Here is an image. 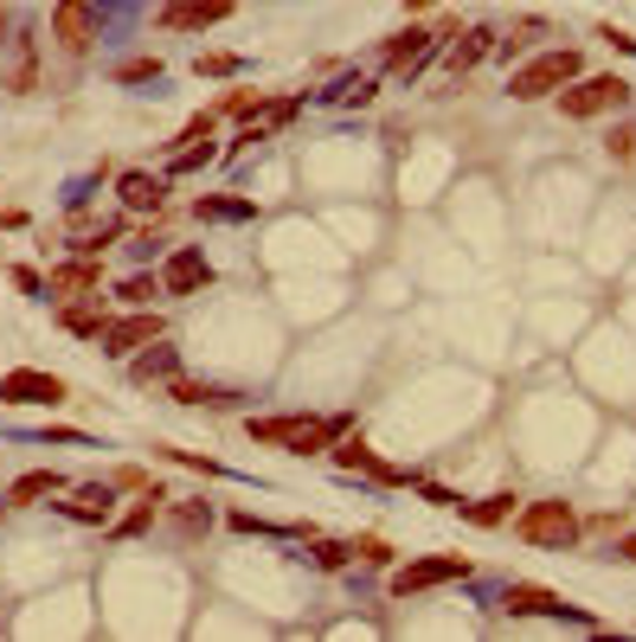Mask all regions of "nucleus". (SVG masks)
<instances>
[{
  "instance_id": "f03ea898",
  "label": "nucleus",
  "mask_w": 636,
  "mask_h": 642,
  "mask_svg": "<svg viewBox=\"0 0 636 642\" xmlns=\"http://www.w3.org/2000/svg\"><path fill=\"white\" fill-rule=\"evenodd\" d=\"M624 103H631V84H624L618 72H598V77H585V72H578V77H572V84L560 90V110L572 116V123L611 116V110H624Z\"/></svg>"
},
{
  "instance_id": "aec40b11",
  "label": "nucleus",
  "mask_w": 636,
  "mask_h": 642,
  "mask_svg": "<svg viewBox=\"0 0 636 642\" xmlns=\"http://www.w3.org/2000/svg\"><path fill=\"white\" fill-rule=\"evenodd\" d=\"M457 514H463V520H476V527H501V520H508V514H514V495H489V501H463V507H457Z\"/></svg>"
},
{
  "instance_id": "c9c22d12",
  "label": "nucleus",
  "mask_w": 636,
  "mask_h": 642,
  "mask_svg": "<svg viewBox=\"0 0 636 642\" xmlns=\"http://www.w3.org/2000/svg\"><path fill=\"white\" fill-rule=\"evenodd\" d=\"M0 39H7V7H0Z\"/></svg>"
},
{
  "instance_id": "473e14b6",
  "label": "nucleus",
  "mask_w": 636,
  "mask_h": 642,
  "mask_svg": "<svg viewBox=\"0 0 636 642\" xmlns=\"http://www.w3.org/2000/svg\"><path fill=\"white\" fill-rule=\"evenodd\" d=\"M598 39H604V46H618V52H636V39H631V33H618V26H604Z\"/></svg>"
},
{
  "instance_id": "393cba45",
  "label": "nucleus",
  "mask_w": 636,
  "mask_h": 642,
  "mask_svg": "<svg viewBox=\"0 0 636 642\" xmlns=\"http://www.w3.org/2000/svg\"><path fill=\"white\" fill-rule=\"evenodd\" d=\"M353 559H366V566H386V559H392V546H386L379 533H366V540H353Z\"/></svg>"
},
{
  "instance_id": "b1692460",
  "label": "nucleus",
  "mask_w": 636,
  "mask_h": 642,
  "mask_svg": "<svg viewBox=\"0 0 636 642\" xmlns=\"http://www.w3.org/2000/svg\"><path fill=\"white\" fill-rule=\"evenodd\" d=\"M534 39H540V20H521V26H514V33H508V39H501L495 52H508V59H514V52H527Z\"/></svg>"
},
{
  "instance_id": "5701e85b",
  "label": "nucleus",
  "mask_w": 636,
  "mask_h": 642,
  "mask_svg": "<svg viewBox=\"0 0 636 642\" xmlns=\"http://www.w3.org/2000/svg\"><path fill=\"white\" fill-rule=\"evenodd\" d=\"M353 559V546H341V540H315V566L322 571H341Z\"/></svg>"
},
{
  "instance_id": "20e7f679",
  "label": "nucleus",
  "mask_w": 636,
  "mask_h": 642,
  "mask_svg": "<svg viewBox=\"0 0 636 642\" xmlns=\"http://www.w3.org/2000/svg\"><path fill=\"white\" fill-rule=\"evenodd\" d=\"M514 527H521L527 546H553V553H565V546L578 540V514H572L565 501H527Z\"/></svg>"
},
{
  "instance_id": "c85d7f7f",
  "label": "nucleus",
  "mask_w": 636,
  "mask_h": 642,
  "mask_svg": "<svg viewBox=\"0 0 636 642\" xmlns=\"http://www.w3.org/2000/svg\"><path fill=\"white\" fill-rule=\"evenodd\" d=\"M373 97V77H348L341 90H335V103H366Z\"/></svg>"
},
{
  "instance_id": "cd10ccee",
  "label": "nucleus",
  "mask_w": 636,
  "mask_h": 642,
  "mask_svg": "<svg viewBox=\"0 0 636 642\" xmlns=\"http://www.w3.org/2000/svg\"><path fill=\"white\" fill-rule=\"evenodd\" d=\"M154 295H161L154 277H129V284H123V302H154Z\"/></svg>"
},
{
  "instance_id": "9d476101",
  "label": "nucleus",
  "mask_w": 636,
  "mask_h": 642,
  "mask_svg": "<svg viewBox=\"0 0 636 642\" xmlns=\"http://www.w3.org/2000/svg\"><path fill=\"white\" fill-rule=\"evenodd\" d=\"M52 39H59V52H90V0L52 7Z\"/></svg>"
},
{
  "instance_id": "2eb2a0df",
  "label": "nucleus",
  "mask_w": 636,
  "mask_h": 642,
  "mask_svg": "<svg viewBox=\"0 0 636 642\" xmlns=\"http://www.w3.org/2000/svg\"><path fill=\"white\" fill-rule=\"evenodd\" d=\"M59 489H65V476H59V469H26V476L7 489V507H33V501L59 495Z\"/></svg>"
},
{
  "instance_id": "bb28decb",
  "label": "nucleus",
  "mask_w": 636,
  "mask_h": 642,
  "mask_svg": "<svg viewBox=\"0 0 636 642\" xmlns=\"http://www.w3.org/2000/svg\"><path fill=\"white\" fill-rule=\"evenodd\" d=\"M251 218V206H245V200H200V218Z\"/></svg>"
},
{
  "instance_id": "423d86ee",
  "label": "nucleus",
  "mask_w": 636,
  "mask_h": 642,
  "mask_svg": "<svg viewBox=\"0 0 636 642\" xmlns=\"http://www.w3.org/2000/svg\"><path fill=\"white\" fill-rule=\"evenodd\" d=\"M59 399H71L59 373H33V366L0 373V405H59Z\"/></svg>"
},
{
  "instance_id": "39448f33",
  "label": "nucleus",
  "mask_w": 636,
  "mask_h": 642,
  "mask_svg": "<svg viewBox=\"0 0 636 642\" xmlns=\"http://www.w3.org/2000/svg\"><path fill=\"white\" fill-rule=\"evenodd\" d=\"M161 335H167V322L141 309V315H116V322H103V328H97V348H103L110 360H123V354H136V348H154Z\"/></svg>"
},
{
  "instance_id": "a878e982",
  "label": "nucleus",
  "mask_w": 636,
  "mask_h": 642,
  "mask_svg": "<svg viewBox=\"0 0 636 642\" xmlns=\"http://www.w3.org/2000/svg\"><path fill=\"white\" fill-rule=\"evenodd\" d=\"M194 72H200V77H232V72H238V59H232V52H200V65H194Z\"/></svg>"
},
{
  "instance_id": "412c9836",
  "label": "nucleus",
  "mask_w": 636,
  "mask_h": 642,
  "mask_svg": "<svg viewBox=\"0 0 636 642\" xmlns=\"http://www.w3.org/2000/svg\"><path fill=\"white\" fill-rule=\"evenodd\" d=\"M136 379L148 386V379H174V348H154V354L136 360Z\"/></svg>"
},
{
  "instance_id": "7c9ffc66",
  "label": "nucleus",
  "mask_w": 636,
  "mask_h": 642,
  "mask_svg": "<svg viewBox=\"0 0 636 642\" xmlns=\"http://www.w3.org/2000/svg\"><path fill=\"white\" fill-rule=\"evenodd\" d=\"M225 110H232V116H251V110H264V97H251V90H238V97H232Z\"/></svg>"
},
{
  "instance_id": "4468645a",
  "label": "nucleus",
  "mask_w": 636,
  "mask_h": 642,
  "mask_svg": "<svg viewBox=\"0 0 636 642\" xmlns=\"http://www.w3.org/2000/svg\"><path fill=\"white\" fill-rule=\"evenodd\" d=\"M431 46H437V39H431L424 26H406V33L386 46V65H392V72H419L424 59H431Z\"/></svg>"
},
{
  "instance_id": "9b49d317",
  "label": "nucleus",
  "mask_w": 636,
  "mask_h": 642,
  "mask_svg": "<svg viewBox=\"0 0 636 642\" xmlns=\"http://www.w3.org/2000/svg\"><path fill=\"white\" fill-rule=\"evenodd\" d=\"M103 284V264H97V257H71V264H59V270H52V295H59V302H71V295H90V289Z\"/></svg>"
},
{
  "instance_id": "f3484780",
  "label": "nucleus",
  "mask_w": 636,
  "mask_h": 642,
  "mask_svg": "<svg viewBox=\"0 0 636 642\" xmlns=\"http://www.w3.org/2000/svg\"><path fill=\"white\" fill-rule=\"evenodd\" d=\"M167 399H174V405H212V412H219V405H232L238 392H225V386H200V379H180V373H174V379H167Z\"/></svg>"
},
{
  "instance_id": "ddd939ff",
  "label": "nucleus",
  "mask_w": 636,
  "mask_h": 642,
  "mask_svg": "<svg viewBox=\"0 0 636 642\" xmlns=\"http://www.w3.org/2000/svg\"><path fill=\"white\" fill-rule=\"evenodd\" d=\"M225 13H232V0H174V7L161 13V26L194 33V26H212V20H225Z\"/></svg>"
},
{
  "instance_id": "f8f14e48",
  "label": "nucleus",
  "mask_w": 636,
  "mask_h": 642,
  "mask_svg": "<svg viewBox=\"0 0 636 642\" xmlns=\"http://www.w3.org/2000/svg\"><path fill=\"white\" fill-rule=\"evenodd\" d=\"M116 193H123V206H129V213H161V200H167L161 174H141V167H129V174L116 180Z\"/></svg>"
},
{
  "instance_id": "0eeeda50",
  "label": "nucleus",
  "mask_w": 636,
  "mask_h": 642,
  "mask_svg": "<svg viewBox=\"0 0 636 642\" xmlns=\"http://www.w3.org/2000/svg\"><path fill=\"white\" fill-rule=\"evenodd\" d=\"M450 578H470V559H463V553H444V559H412L406 571H392V597H412V591L450 584Z\"/></svg>"
},
{
  "instance_id": "f704fd0d",
  "label": "nucleus",
  "mask_w": 636,
  "mask_h": 642,
  "mask_svg": "<svg viewBox=\"0 0 636 642\" xmlns=\"http://www.w3.org/2000/svg\"><path fill=\"white\" fill-rule=\"evenodd\" d=\"M624 559H636V533H631V540H624Z\"/></svg>"
},
{
  "instance_id": "a211bd4d",
  "label": "nucleus",
  "mask_w": 636,
  "mask_h": 642,
  "mask_svg": "<svg viewBox=\"0 0 636 642\" xmlns=\"http://www.w3.org/2000/svg\"><path fill=\"white\" fill-rule=\"evenodd\" d=\"M489 52H495V33H489V26H476V33H463V46L450 52V72H457V77L476 72V65H483Z\"/></svg>"
},
{
  "instance_id": "4be33fe9",
  "label": "nucleus",
  "mask_w": 636,
  "mask_h": 642,
  "mask_svg": "<svg viewBox=\"0 0 636 642\" xmlns=\"http://www.w3.org/2000/svg\"><path fill=\"white\" fill-rule=\"evenodd\" d=\"M59 322H65L71 335H97V328H103V315H97V309H84V302H71Z\"/></svg>"
},
{
  "instance_id": "72a5a7b5",
  "label": "nucleus",
  "mask_w": 636,
  "mask_h": 642,
  "mask_svg": "<svg viewBox=\"0 0 636 642\" xmlns=\"http://www.w3.org/2000/svg\"><path fill=\"white\" fill-rule=\"evenodd\" d=\"M419 7H437V0H406V13H419Z\"/></svg>"
},
{
  "instance_id": "7ed1b4c3",
  "label": "nucleus",
  "mask_w": 636,
  "mask_h": 642,
  "mask_svg": "<svg viewBox=\"0 0 636 642\" xmlns=\"http://www.w3.org/2000/svg\"><path fill=\"white\" fill-rule=\"evenodd\" d=\"M578 72H585V65H578V52H572V46H565V52H540V59H527L521 72L508 77V90H514V103H540V97L565 90Z\"/></svg>"
},
{
  "instance_id": "6e6552de",
  "label": "nucleus",
  "mask_w": 636,
  "mask_h": 642,
  "mask_svg": "<svg viewBox=\"0 0 636 642\" xmlns=\"http://www.w3.org/2000/svg\"><path fill=\"white\" fill-rule=\"evenodd\" d=\"M501 610H508V617H572V624H591V617L565 610L560 591H547V584H508V591H501Z\"/></svg>"
},
{
  "instance_id": "dca6fc26",
  "label": "nucleus",
  "mask_w": 636,
  "mask_h": 642,
  "mask_svg": "<svg viewBox=\"0 0 636 642\" xmlns=\"http://www.w3.org/2000/svg\"><path fill=\"white\" fill-rule=\"evenodd\" d=\"M335 463H341V469H366V476H379V482H406V469H386V463L366 450V437H348V443L335 450Z\"/></svg>"
},
{
  "instance_id": "2f4dec72",
  "label": "nucleus",
  "mask_w": 636,
  "mask_h": 642,
  "mask_svg": "<svg viewBox=\"0 0 636 642\" xmlns=\"http://www.w3.org/2000/svg\"><path fill=\"white\" fill-rule=\"evenodd\" d=\"M604 148H611V154H624V161H631V154H636V129H618V136H611V142H604Z\"/></svg>"
},
{
  "instance_id": "c756f323",
  "label": "nucleus",
  "mask_w": 636,
  "mask_h": 642,
  "mask_svg": "<svg viewBox=\"0 0 636 642\" xmlns=\"http://www.w3.org/2000/svg\"><path fill=\"white\" fill-rule=\"evenodd\" d=\"M123 84H141V77H161V59H136V65H123Z\"/></svg>"
},
{
  "instance_id": "1a4fd4ad",
  "label": "nucleus",
  "mask_w": 636,
  "mask_h": 642,
  "mask_svg": "<svg viewBox=\"0 0 636 642\" xmlns=\"http://www.w3.org/2000/svg\"><path fill=\"white\" fill-rule=\"evenodd\" d=\"M207 284H212V264H207V251H194V244L161 264V295H200Z\"/></svg>"
},
{
  "instance_id": "6ab92c4d",
  "label": "nucleus",
  "mask_w": 636,
  "mask_h": 642,
  "mask_svg": "<svg viewBox=\"0 0 636 642\" xmlns=\"http://www.w3.org/2000/svg\"><path fill=\"white\" fill-rule=\"evenodd\" d=\"M110 507H116V489H77V495L65 501L71 520H110Z\"/></svg>"
},
{
  "instance_id": "f257e3e1",
  "label": "nucleus",
  "mask_w": 636,
  "mask_h": 642,
  "mask_svg": "<svg viewBox=\"0 0 636 642\" xmlns=\"http://www.w3.org/2000/svg\"><path fill=\"white\" fill-rule=\"evenodd\" d=\"M251 443H264V450H289V456H322L348 418H251Z\"/></svg>"
}]
</instances>
